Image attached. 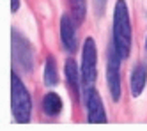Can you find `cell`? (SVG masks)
<instances>
[{
	"label": "cell",
	"instance_id": "8",
	"mask_svg": "<svg viewBox=\"0 0 147 131\" xmlns=\"http://www.w3.org/2000/svg\"><path fill=\"white\" fill-rule=\"evenodd\" d=\"M145 82H147V66L136 64L131 71V76H129V90H131L133 97H138L144 92Z\"/></svg>",
	"mask_w": 147,
	"mask_h": 131
},
{
	"label": "cell",
	"instance_id": "13",
	"mask_svg": "<svg viewBox=\"0 0 147 131\" xmlns=\"http://www.w3.org/2000/svg\"><path fill=\"white\" fill-rule=\"evenodd\" d=\"M20 9V0H11V13H16Z\"/></svg>",
	"mask_w": 147,
	"mask_h": 131
},
{
	"label": "cell",
	"instance_id": "11",
	"mask_svg": "<svg viewBox=\"0 0 147 131\" xmlns=\"http://www.w3.org/2000/svg\"><path fill=\"white\" fill-rule=\"evenodd\" d=\"M43 80L46 87H55L59 83V73H57V64L53 57H48L45 64V71H43Z\"/></svg>",
	"mask_w": 147,
	"mask_h": 131
},
{
	"label": "cell",
	"instance_id": "10",
	"mask_svg": "<svg viewBox=\"0 0 147 131\" xmlns=\"http://www.w3.org/2000/svg\"><path fill=\"white\" fill-rule=\"evenodd\" d=\"M43 110L46 115L50 117H55L60 113L62 110V99H60V96L55 94V92H48L45 97H43Z\"/></svg>",
	"mask_w": 147,
	"mask_h": 131
},
{
	"label": "cell",
	"instance_id": "2",
	"mask_svg": "<svg viewBox=\"0 0 147 131\" xmlns=\"http://www.w3.org/2000/svg\"><path fill=\"white\" fill-rule=\"evenodd\" d=\"M11 110L14 121L20 124H27L32 113V97H30L27 87L23 85L22 78L13 73L11 74Z\"/></svg>",
	"mask_w": 147,
	"mask_h": 131
},
{
	"label": "cell",
	"instance_id": "14",
	"mask_svg": "<svg viewBox=\"0 0 147 131\" xmlns=\"http://www.w3.org/2000/svg\"><path fill=\"white\" fill-rule=\"evenodd\" d=\"M145 48H147V41H145Z\"/></svg>",
	"mask_w": 147,
	"mask_h": 131
},
{
	"label": "cell",
	"instance_id": "5",
	"mask_svg": "<svg viewBox=\"0 0 147 131\" xmlns=\"http://www.w3.org/2000/svg\"><path fill=\"white\" fill-rule=\"evenodd\" d=\"M121 57L115 46L112 45L108 50V59H107V82H108V90L112 99L117 103L121 99Z\"/></svg>",
	"mask_w": 147,
	"mask_h": 131
},
{
	"label": "cell",
	"instance_id": "12",
	"mask_svg": "<svg viewBox=\"0 0 147 131\" xmlns=\"http://www.w3.org/2000/svg\"><path fill=\"white\" fill-rule=\"evenodd\" d=\"M71 13L76 23H83V20L87 16V0H69Z\"/></svg>",
	"mask_w": 147,
	"mask_h": 131
},
{
	"label": "cell",
	"instance_id": "7",
	"mask_svg": "<svg viewBox=\"0 0 147 131\" xmlns=\"http://www.w3.org/2000/svg\"><path fill=\"white\" fill-rule=\"evenodd\" d=\"M60 39L62 45H64V50L73 53L76 51L78 45H76V32H75V23L69 14H62L60 18Z\"/></svg>",
	"mask_w": 147,
	"mask_h": 131
},
{
	"label": "cell",
	"instance_id": "6",
	"mask_svg": "<svg viewBox=\"0 0 147 131\" xmlns=\"http://www.w3.org/2000/svg\"><path fill=\"white\" fill-rule=\"evenodd\" d=\"M85 108H87V121L92 124H101L107 122V113H105L103 101L94 89V85L85 87Z\"/></svg>",
	"mask_w": 147,
	"mask_h": 131
},
{
	"label": "cell",
	"instance_id": "9",
	"mask_svg": "<svg viewBox=\"0 0 147 131\" xmlns=\"http://www.w3.org/2000/svg\"><path fill=\"white\" fill-rule=\"evenodd\" d=\"M64 73H66V80H67V85L69 89L75 94V101H80V82H82V73L78 71V66L73 59H67L66 60V66H64Z\"/></svg>",
	"mask_w": 147,
	"mask_h": 131
},
{
	"label": "cell",
	"instance_id": "4",
	"mask_svg": "<svg viewBox=\"0 0 147 131\" xmlns=\"http://www.w3.org/2000/svg\"><path fill=\"white\" fill-rule=\"evenodd\" d=\"M11 37H13V57H14V60L18 62V66L25 73H30L34 69V51H32L30 43L18 30H13Z\"/></svg>",
	"mask_w": 147,
	"mask_h": 131
},
{
	"label": "cell",
	"instance_id": "3",
	"mask_svg": "<svg viewBox=\"0 0 147 131\" xmlns=\"http://www.w3.org/2000/svg\"><path fill=\"white\" fill-rule=\"evenodd\" d=\"M96 64H98V51H96V41L87 37L82 50V85L90 87L96 82Z\"/></svg>",
	"mask_w": 147,
	"mask_h": 131
},
{
	"label": "cell",
	"instance_id": "1",
	"mask_svg": "<svg viewBox=\"0 0 147 131\" xmlns=\"http://www.w3.org/2000/svg\"><path fill=\"white\" fill-rule=\"evenodd\" d=\"M113 46L124 60L131 53V21L126 0H117L113 7Z\"/></svg>",
	"mask_w": 147,
	"mask_h": 131
}]
</instances>
